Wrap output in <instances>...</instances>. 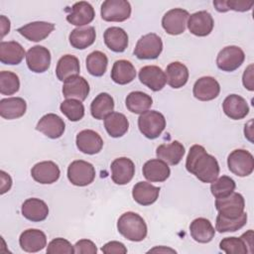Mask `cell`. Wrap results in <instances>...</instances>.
I'll use <instances>...</instances> for the list:
<instances>
[{
	"mask_svg": "<svg viewBox=\"0 0 254 254\" xmlns=\"http://www.w3.org/2000/svg\"><path fill=\"white\" fill-rule=\"evenodd\" d=\"M74 253L77 254H96V245L88 239H80L74 244Z\"/></svg>",
	"mask_w": 254,
	"mask_h": 254,
	"instance_id": "7dc6e473",
	"label": "cell"
},
{
	"mask_svg": "<svg viewBox=\"0 0 254 254\" xmlns=\"http://www.w3.org/2000/svg\"><path fill=\"white\" fill-rule=\"evenodd\" d=\"M101 251L104 254H125L127 253V248L122 242L110 241L102 246Z\"/></svg>",
	"mask_w": 254,
	"mask_h": 254,
	"instance_id": "c3c4849f",
	"label": "cell"
},
{
	"mask_svg": "<svg viewBox=\"0 0 254 254\" xmlns=\"http://www.w3.org/2000/svg\"><path fill=\"white\" fill-rule=\"evenodd\" d=\"M187 171L202 183H212L219 175L217 160L209 155L201 145H192L186 161Z\"/></svg>",
	"mask_w": 254,
	"mask_h": 254,
	"instance_id": "6da1fadb",
	"label": "cell"
},
{
	"mask_svg": "<svg viewBox=\"0 0 254 254\" xmlns=\"http://www.w3.org/2000/svg\"><path fill=\"white\" fill-rule=\"evenodd\" d=\"M242 83L245 88L250 91L254 90V83H253V64H249L242 75Z\"/></svg>",
	"mask_w": 254,
	"mask_h": 254,
	"instance_id": "681fc988",
	"label": "cell"
},
{
	"mask_svg": "<svg viewBox=\"0 0 254 254\" xmlns=\"http://www.w3.org/2000/svg\"><path fill=\"white\" fill-rule=\"evenodd\" d=\"M236 188L233 179L228 176H221L210 185V191L215 198L226 197L231 194Z\"/></svg>",
	"mask_w": 254,
	"mask_h": 254,
	"instance_id": "b9f144b4",
	"label": "cell"
},
{
	"mask_svg": "<svg viewBox=\"0 0 254 254\" xmlns=\"http://www.w3.org/2000/svg\"><path fill=\"white\" fill-rule=\"evenodd\" d=\"M89 84L87 80L80 76L74 75L64 81L63 94L66 99H77L83 101L89 94Z\"/></svg>",
	"mask_w": 254,
	"mask_h": 254,
	"instance_id": "d6986e66",
	"label": "cell"
},
{
	"mask_svg": "<svg viewBox=\"0 0 254 254\" xmlns=\"http://www.w3.org/2000/svg\"><path fill=\"white\" fill-rule=\"evenodd\" d=\"M36 129L51 139H58L64 134L65 124L59 115L48 113L39 120Z\"/></svg>",
	"mask_w": 254,
	"mask_h": 254,
	"instance_id": "7402d4cb",
	"label": "cell"
},
{
	"mask_svg": "<svg viewBox=\"0 0 254 254\" xmlns=\"http://www.w3.org/2000/svg\"><path fill=\"white\" fill-rule=\"evenodd\" d=\"M79 71V61L75 56L64 55L58 61L56 67V75L59 80L65 81L67 78L71 76L78 75Z\"/></svg>",
	"mask_w": 254,
	"mask_h": 254,
	"instance_id": "d6a6232c",
	"label": "cell"
},
{
	"mask_svg": "<svg viewBox=\"0 0 254 254\" xmlns=\"http://www.w3.org/2000/svg\"><path fill=\"white\" fill-rule=\"evenodd\" d=\"M26 63L31 71L45 72L51 65V53L44 46H34L26 54Z\"/></svg>",
	"mask_w": 254,
	"mask_h": 254,
	"instance_id": "8fae6325",
	"label": "cell"
},
{
	"mask_svg": "<svg viewBox=\"0 0 254 254\" xmlns=\"http://www.w3.org/2000/svg\"><path fill=\"white\" fill-rule=\"evenodd\" d=\"M245 201L242 194L232 192L226 197L215 199V208L223 217L236 218L244 212Z\"/></svg>",
	"mask_w": 254,
	"mask_h": 254,
	"instance_id": "9c48e42d",
	"label": "cell"
},
{
	"mask_svg": "<svg viewBox=\"0 0 254 254\" xmlns=\"http://www.w3.org/2000/svg\"><path fill=\"white\" fill-rule=\"evenodd\" d=\"M163 51V42L155 33L142 36L134 49V55L139 60H155Z\"/></svg>",
	"mask_w": 254,
	"mask_h": 254,
	"instance_id": "8992f818",
	"label": "cell"
},
{
	"mask_svg": "<svg viewBox=\"0 0 254 254\" xmlns=\"http://www.w3.org/2000/svg\"><path fill=\"white\" fill-rule=\"evenodd\" d=\"M229 171L238 177H247L254 170L253 155L244 149H236L227 157Z\"/></svg>",
	"mask_w": 254,
	"mask_h": 254,
	"instance_id": "277c9868",
	"label": "cell"
},
{
	"mask_svg": "<svg viewBox=\"0 0 254 254\" xmlns=\"http://www.w3.org/2000/svg\"><path fill=\"white\" fill-rule=\"evenodd\" d=\"M67 179L76 187L88 186L95 179V169L86 161L75 160L67 168Z\"/></svg>",
	"mask_w": 254,
	"mask_h": 254,
	"instance_id": "5b68a950",
	"label": "cell"
},
{
	"mask_svg": "<svg viewBox=\"0 0 254 254\" xmlns=\"http://www.w3.org/2000/svg\"><path fill=\"white\" fill-rule=\"evenodd\" d=\"M127 109L135 114H142L149 110L153 104L152 97L143 91L130 92L125 100Z\"/></svg>",
	"mask_w": 254,
	"mask_h": 254,
	"instance_id": "74e56055",
	"label": "cell"
},
{
	"mask_svg": "<svg viewBox=\"0 0 254 254\" xmlns=\"http://www.w3.org/2000/svg\"><path fill=\"white\" fill-rule=\"evenodd\" d=\"M20 88L19 76L9 70L0 72V92L3 95L15 94Z\"/></svg>",
	"mask_w": 254,
	"mask_h": 254,
	"instance_id": "7bdbcfd3",
	"label": "cell"
},
{
	"mask_svg": "<svg viewBox=\"0 0 254 254\" xmlns=\"http://www.w3.org/2000/svg\"><path fill=\"white\" fill-rule=\"evenodd\" d=\"M190 13L182 8L169 10L162 18V27L169 35L177 36L185 32Z\"/></svg>",
	"mask_w": 254,
	"mask_h": 254,
	"instance_id": "30bf717a",
	"label": "cell"
},
{
	"mask_svg": "<svg viewBox=\"0 0 254 254\" xmlns=\"http://www.w3.org/2000/svg\"><path fill=\"white\" fill-rule=\"evenodd\" d=\"M46 252L48 254H73L74 247L68 240L59 237L48 244Z\"/></svg>",
	"mask_w": 254,
	"mask_h": 254,
	"instance_id": "bcb514c9",
	"label": "cell"
},
{
	"mask_svg": "<svg viewBox=\"0 0 254 254\" xmlns=\"http://www.w3.org/2000/svg\"><path fill=\"white\" fill-rule=\"evenodd\" d=\"M189 31L197 37L208 36L214 27V21L207 11H198L190 15L188 20Z\"/></svg>",
	"mask_w": 254,
	"mask_h": 254,
	"instance_id": "4fadbf2b",
	"label": "cell"
},
{
	"mask_svg": "<svg viewBox=\"0 0 254 254\" xmlns=\"http://www.w3.org/2000/svg\"><path fill=\"white\" fill-rule=\"evenodd\" d=\"M95 17L94 8L85 1H79L72 5L66 15V21L74 26L82 27L93 21Z\"/></svg>",
	"mask_w": 254,
	"mask_h": 254,
	"instance_id": "ac0fdd59",
	"label": "cell"
},
{
	"mask_svg": "<svg viewBox=\"0 0 254 254\" xmlns=\"http://www.w3.org/2000/svg\"><path fill=\"white\" fill-rule=\"evenodd\" d=\"M103 39L106 47L115 53H123L128 46V35L120 27L107 28Z\"/></svg>",
	"mask_w": 254,
	"mask_h": 254,
	"instance_id": "1f68e13d",
	"label": "cell"
},
{
	"mask_svg": "<svg viewBox=\"0 0 254 254\" xmlns=\"http://www.w3.org/2000/svg\"><path fill=\"white\" fill-rule=\"evenodd\" d=\"M220 85L212 76H202L198 78L192 87L193 96L200 101H210L218 96Z\"/></svg>",
	"mask_w": 254,
	"mask_h": 254,
	"instance_id": "9a60e30c",
	"label": "cell"
},
{
	"mask_svg": "<svg viewBox=\"0 0 254 254\" xmlns=\"http://www.w3.org/2000/svg\"><path fill=\"white\" fill-rule=\"evenodd\" d=\"M24 57H26V52L18 42L2 41L0 43V62L2 64L10 65L19 64Z\"/></svg>",
	"mask_w": 254,
	"mask_h": 254,
	"instance_id": "484cf974",
	"label": "cell"
},
{
	"mask_svg": "<svg viewBox=\"0 0 254 254\" xmlns=\"http://www.w3.org/2000/svg\"><path fill=\"white\" fill-rule=\"evenodd\" d=\"M140 132L148 139L158 138L166 127L165 116L156 110H148L138 118Z\"/></svg>",
	"mask_w": 254,
	"mask_h": 254,
	"instance_id": "3957f363",
	"label": "cell"
},
{
	"mask_svg": "<svg viewBox=\"0 0 254 254\" xmlns=\"http://www.w3.org/2000/svg\"><path fill=\"white\" fill-rule=\"evenodd\" d=\"M219 248L226 254L248 253V247L241 237H225L220 241Z\"/></svg>",
	"mask_w": 254,
	"mask_h": 254,
	"instance_id": "ee69618b",
	"label": "cell"
},
{
	"mask_svg": "<svg viewBox=\"0 0 254 254\" xmlns=\"http://www.w3.org/2000/svg\"><path fill=\"white\" fill-rule=\"evenodd\" d=\"M0 177H1V194H4L5 192H7L12 186V179L11 177L5 173L4 171L0 172Z\"/></svg>",
	"mask_w": 254,
	"mask_h": 254,
	"instance_id": "f907efd6",
	"label": "cell"
},
{
	"mask_svg": "<svg viewBox=\"0 0 254 254\" xmlns=\"http://www.w3.org/2000/svg\"><path fill=\"white\" fill-rule=\"evenodd\" d=\"M21 212L26 219L32 222H40L48 217L49 207L44 200L37 197H31L23 202Z\"/></svg>",
	"mask_w": 254,
	"mask_h": 254,
	"instance_id": "603a6c76",
	"label": "cell"
},
{
	"mask_svg": "<svg viewBox=\"0 0 254 254\" xmlns=\"http://www.w3.org/2000/svg\"><path fill=\"white\" fill-rule=\"evenodd\" d=\"M32 178L42 185H50L57 182L61 176L59 166L53 161H43L34 165L31 170Z\"/></svg>",
	"mask_w": 254,
	"mask_h": 254,
	"instance_id": "5bb4252c",
	"label": "cell"
},
{
	"mask_svg": "<svg viewBox=\"0 0 254 254\" xmlns=\"http://www.w3.org/2000/svg\"><path fill=\"white\" fill-rule=\"evenodd\" d=\"M245 54L241 48L237 46H227L223 48L217 55L216 65L222 71H234L244 62Z\"/></svg>",
	"mask_w": 254,
	"mask_h": 254,
	"instance_id": "ba28073f",
	"label": "cell"
},
{
	"mask_svg": "<svg viewBox=\"0 0 254 254\" xmlns=\"http://www.w3.org/2000/svg\"><path fill=\"white\" fill-rule=\"evenodd\" d=\"M96 38L94 27H78L73 29L69 36V44L72 48L77 50H84L90 47Z\"/></svg>",
	"mask_w": 254,
	"mask_h": 254,
	"instance_id": "e575fe53",
	"label": "cell"
},
{
	"mask_svg": "<svg viewBox=\"0 0 254 254\" xmlns=\"http://www.w3.org/2000/svg\"><path fill=\"white\" fill-rule=\"evenodd\" d=\"M54 30L55 25L53 23L37 21L28 23L18 28L17 32L31 42H41L45 40Z\"/></svg>",
	"mask_w": 254,
	"mask_h": 254,
	"instance_id": "44dd1931",
	"label": "cell"
},
{
	"mask_svg": "<svg viewBox=\"0 0 254 254\" xmlns=\"http://www.w3.org/2000/svg\"><path fill=\"white\" fill-rule=\"evenodd\" d=\"M19 244L25 252H39L47 246V236L40 229H26L19 237Z\"/></svg>",
	"mask_w": 254,
	"mask_h": 254,
	"instance_id": "ffe728a7",
	"label": "cell"
},
{
	"mask_svg": "<svg viewBox=\"0 0 254 254\" xmlns=\"http://www.w3.org/2000/svg\"><path fill=\"white\" fill-rule=\"evenodd\" d=\"M222 109L225 115L233 120L243 119L249 113L247 101L242 96L237 94L228 95L223 100Z\"/></svg>",
	"mask_w": 254,
	"mask_h": 254,
	"instance_id": "d4e9b609",
	"label": "cell"
},
{
	"mask_svg": "<svg viewBox=\"0 0 254 254\" xmlns=\"http://www.w3.org/2000/svg\"><path fill=\"white\" fill-rule=\"evenodd\" d=\"M247 222V213L243 212L236 218H226L218 214L216 216L215 222V230L219 233L224 232H234L240 228H242Z\"/></svg>",
	"mask_w": 254,
	"mask_h": 254,
	"instance_id": "ab89813d",
	"label": "cell"
},
{
	"mask_svg": "<svg viewBox=\"0 0 254 254\" xmlns=\"http://www.w3.org/2000/svg\"><path fill=\"white\" fill-rule=\"evenodd\" d=\"M110 76L117 84H128L135 79L136 69L131 62L127 60H118L113 64Z\"/></svg>",
	"mask_w": 254,
	"mask_h": 254,
	"instance_id": "4dcf8cb0",
	"label": "cell"
},
{
	"mask_svg": "<svg viewBox=\"0 0 254 254\" xmlns=\"http://www.w3.org/2000/svg\"><path fill=\"white\" fill-rule=\"evenodd\" d=\"M85 64L87 71L91 75L102 76L107 69L108 59L104 53L100 51H94L87 56Z\"/></svg>",
	"mask_w": 254,
	"mask_h": 254,
	"instance_id": "f35d334b",
	"label": "cell"
},
{
	"mask_svg": "<svg viewBox=\"0 0 254 254\" xmlns=\"http://www.w3.org/2000/svg\"><path fill=\"white\" fill-rule=\"evenodd\" d=\"M139 79L153 91L162 90L167 82L165 71L157 65L143 66L139 70Z\"/></svg>",
	"mask_w": 254,
	"mask_h": 254,
	"instance_id": "2e32d148",
	"label": "cell"
},
{
	"mask_svg": "<svg viewBox=\"0 0 254 254\" xmlns=\"http://www.w3.org/2000/svg\"><path fill=\"white\" fill-rule=\"evenodd\" d=\"M190 233L194 241L198 243H208L213 239L215 229L208 219L198 217L190 222Z\"/></svg>",
	"mask_w": 254,
	"mask_h": 254,
	"instance_id": "4316f807",
	"label": "cell"
},
{
	"mask_svg": "<svg viewBox=\"0 0 254 254\" xmlns=\"http://www.w3.org/2000/svg\"><path fill=\"white\" fill-rule=\"evenodd\" d=\"M113 97L106 92H101L96 95L90 104V113L92 117L97 120L105 119L107 115L113 112Z\"/></svg>",
	"mask_w": 254,
	"mask_h": 254,
	"instance_id": "d590c367",
	"label": "cell"
},
{
	"mask_svg": "<svg viewBox=\"0 0 254 254\" xmlns=\"http://www.w3.org/2000/svg\"><path fill=\"white\" fill-rule=\"evenodd\" d=\"M241 238L244 240L248 247V252L253 253V230L249 229L247 232L241 235Z\"/></svg>",
	"mask_w": 254,
	"mask_h": 254,
	"instance_id": "816d5d0a",
	"label": "cell"
},
{
	"mask_svg": "<svg viewBox=\"0 0 254 254\" xmlns=\"http://www.w3.org/2000/svg\"><path fill=\"white\" fill-rule=\"evenodd\" d=\"M60 109L62 113L70 121L76 122L83 118L84 116V106L80 100L77 99H65L61 105Z\"/></svg>",
	"mask_w": 254,
	"mask_h": 254,
	"instance_id": "60d3db41",
	"label": "cell"
},
{
	"mask_svg": "<svg viewBox=\"0 0 254 254\" xmlns=\"http://www.w3.org/2000/svg\"><path fill=\"white\" fill-rule=\"evenodd\" d=\"M156 155L158 159L163 160L168 165L175 166L182 161L185 155V147L179 141H173L170 144H161L156 150Z\"/></svg>",
	"mask_w": 254,
	"mask_h": 254,
	"instance_id": "f1b7e54d",
	"label": "cell"
},
{
	"mask_svg": "<svg viewBox=\"0 0 254 254\" xmlns=\"http://www.w3.org/2000/svg\"><path fill=\"white\" fill-rule=\"evenodd\" d=\"M77 149L87 155H94L101 151L103 147V140L100 135L90 129L80 131L75 139Z\"/></svg>",
	"mask_w": 254,
	"mask_h": 254,
	"instance_id": "e0dca14e",
	"label": "cell"
},
{
	"mask_svg": "<svg viewBox=\"0 0 254 254\" xmlns=\"http://www.w3.org/2000/svg\"><path fill=\"white\" fill-rule=\"evenodd\" d=\"M100 15L106 22H123L131 16V5L126 0H106L101 4Z\"/></svg>",
	"mask_w": 254,
	"mask_h": 254,
	"instance_id": "52a82bcc",
	"label": "cell"
},
{
	"mask_svg": "<svg viewBox=\"0 0 254 254\" xmlns=\"http://www.w3.org/2000/svg\"><path fill=\"white\" fill-rule=\"evenodd\" d=\"M252 123H253V121L252 120H250L249 122H248V124H245V128H244V134H245V137H247L248 138V140L250 141V142H253V140H252V135H253V132H252Z\"/></svg>",
	"mask_w": 254,
	"mask_h": 254,
	"instance_id": "11a10c76",
	"label": "cell"
},
{
	"mask_svg": "<svg viewBox=\"0 0 254 254\" xmlns=\"http://www.w3.org/2000/svg\"><path fill=\"white\" fill-rule=\"evenodd\" d=\"M118 232L126 239L140 242L147 236V224L143 217L133 211L123 213L117 221Z\"/></svg>",
	"mask_w": 254,
	"mask_h": 254,
	"instance_id": "7a4b0ae2",
	"label": "cell"
},
{
	"mask_svg": "<svg viewBox=\"0 0 254 254\" xmlns=\"http://www.w3.org/2000/svg\"><path fill=\"white\" fill-rule=\"evenodd\" d=\"M213 5L216 11L220 13L227 12L228 10H233L236 12H245L249 11L254 2H247V1H238V0H215L213 1Z\"/></svg>",
	"mask_w": 254,
	"mask_h": 254,
	"instance_id": "f6af8a7d",
	"label": "cell"
},
{
	"mask_svg": "<svg viewBox=\"0 0 254 254\" xmlns=\"http://www.w3.org/2000/svg\"><path fill=\"white\" fill-rule=\"evenodd\" d=\"M168 252L169 253H177L176 250H174L172 248L165 247V246H158V247H155L148 251V253H168Z\"/></svg>",
	"mask_w": 254,
	"mask_h": 254,
	"instance_id": "db71d44e",
	"label": "cell"
},
{
	"mask_svg": "<svg viewBox=\"0 0 254 254\" xmlns=\"http://www.w3.org/2000/svg\"><path fill=\"white\" fill-rule=\"evenodd\" d=\"M143 176L151 183L165 182L171 175L170 167L166 162L160 159H151L147 161L142 168Z\"/></svg>",
	"mask_w": 254,
	"mask_h": 254,
	"instance_id": "cb8c5ba5",
	"label": "cell"
},
{
	"mask_svg": "<svg viewBox=\"0 0 254 254\" xmlns=\"http://www.w3.org/2000/svg\"><path fill=\"white\" fill-rule=\"evenodd\" d=\"M104 127L109 136L119 138L128 131L129 122L124 114L120 112H112L105 117Z\"/></svg>",
	"mask_w": 254,
	"mask_h": 254,
	"instance_id": "8d00e7d4",
	"label": "cell"
},
{
	"mask_svg": "<svg viewBox=\"0 0 254 254\" xmlns=\"http://www.w3.org/2000/svg\"><path fill=\"white\" fill-rule=\"evenodd\" d=\"M165 73L167 83L173 88L183 87L188 82L190 75L188 67L180 62H173L169 64Z\"/></svg>",
	"mask_w": 254,
	"mask_h": 254,
	"instance_id": "836d02e7",
	"label": "cell"
},
{
	"mask_svg": "<svg viewBox=\"0 0 254 254\" xmlns=\"http://www.w3.org/2000/svg\"><path fill=\"white\" fill-rule=\"evenodd\" d=\"M160 188L147 182H139L133 187L132 196L134 200L141 205H151L159 197Z\"/></svg>",
	"mask_w": 254,
	"mask_h": 254,
	"instance_id": "f546056e",
	"label": "cell"
},
{
	"mask_svg": "<svg viewBox=\"0 0 254 254\" xmlns=\"http://www.w3.org/2000/svg\"><path fill=\"white\" fill-rule=\"evenodd\" d=\"M111 179L119 186L130 183L135 175V165L133 161L126 157H120L115 159L110 166Z\"/></svg>",
	"mask_w": 254,
	"mask_h": 254,
	"instance_id": "7c38bea8",
	"label": "cell"
},
{
	"mask_svg": "<svg viewBox=\"0 0 254 254\" xmlns=\"http://www.w3.org/2000/svg\"><path fill=\"white\" fill-rule=\"evenodd\" d=\"M27 110V103L22 97H8L0 100V115L7 120L22 117Z\"/></svg>",
	"mask_w": 254,
	"mask_h": 254,
	"instance_id": "83f0119b",
	"label": "cell"
},
{
	"mask_svg": "<svg viewBox=\"0 0 254 254\" xmlns=\"http://www.w3.org/2000/svg\"><path fill=\"white\" fill-rule=\"evenodd\" d=\"M0 27H1V38H4L10 31V20L4 15L0 16Z\"/></svg>",
	"mask_w": 254,
	"mask_h": 254,
	"instance_id": "f5cc1de1",
	"label": "cell"
}]
</instances>
